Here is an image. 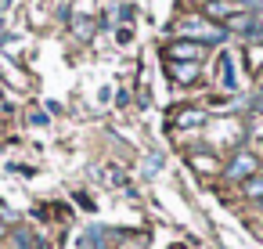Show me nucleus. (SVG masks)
<instances>
[{
    "label": "nucleus",
    "instance_id": "f257e3e1",
    "mask_svg": "<svg viewBox=\"0 0 263 249\" xmlns=\"http://www.w3.org/2000/svg\"><path fill=\"white\" fill-rule=\"evenodd\" d=\"M249 173H256V155H249V152L234 155V163L227 166V177H231V181H241V177H249Z\"/></svg>",
    "mask_w": 263,
    "mask_h": 249
},
{
    "label": "nucleus",
    "instance_id": "f03ea898",
    "mask_svg": "<svg viewBox=\"0 0 263 249\" xmlns=\"http://www.w3.org/2000/svg\"><path fill=\"white\" fill-rule=\"evenodd\" d=\"M180 33H184V37H187V33H195V37H202V40H213V44H216V40H223V33H220V29H209V26H198V22H184V26H180Z\"/></svg>",
    "mask_w": 263,
    "mask_h": 249
},
{
    "label": "nucleus",
    "instance_id": "7ed1b4c3",
    "mask_svg": "<svg viewBox=\"0 0 263 249\" xmlns=\"http://www.w3.org/2000/svg\"><path fill=\"white\" fill-rule=\"evenodd\" d=\"M198 76V65L195 62H184V65H173V80H180V83H191Z\"/></svg>",
    "mask_w": 263,
    "mask_h": 249
},
{
    "label": "nucleus",
    "instance_id": "20e7f679",
    "mask_svg": "<svg viewBox=\"0 0 263 249\" xmlns=\"http://www.w3.org/2000/svg\"><path fill=\"white\" fill-rule=\"evenodd\" d=\"M245 195H252V199H263V177H252V181H245Z\"/></svg>",
    "mask_w": 263,
    "mask_h": 249
},
{
    "label": "nucleus",
    "instance_id": "39448f33",
    "mask_svg": "<svg viewBox=\"0 0 263 249\" xmlns=\"http://www.w3.org/2000/svg\"><path fill=\"white\" fill-rule=\"evenodd\" d=\"M202 119H205L202 112H180V116H177V123H180V127H195V123H202Z\"/></svg>",
    "mask_w": 263,
    "mask_h": 249
},
{
    "label": "nucleus",
    "instance_id": "423d86ee",
    "mask_svg": "<svg viewBox=\"0 0 263 249\" xmlns=\"http://www.w3.org/2000/svg\"><path fill=\"white\" fill-rule=\"evenodd\" d=\"M191 166H195V170H205V173L216 170V163H213L209 155H191Z\"/></svg>",
    "mask_w": 263,
    "mask_h": 249
},
{
    "label": "nucleus",
    "instance_id": "0eeeda50",
    "mask_svg": "<svg viewBox=\"0 0 263 249\" xmlns=\"http://www.w3.org/2000/svg\"><path fill=\"white\" fill-rule=\"evenodd\" d=\"M173 55H177V58H195L198 51H195V44H177V47H173Z\"/></svg>",
    "mask_w": 263,
    "mask_h": 249
},
{
    "label": "nucleus",
    "instance_id": "6e6552de",
    "mask_svg": "<svg viewBox=\"0 0 263 249\" xmlns=\"http://www.w3.org/2000/svg\"><path fill=\"white\" fill-rule=\"evenodd\" d=\"M249 4H256V8H263V0H249Z\"/></svg>",
    "mask_w": 263,
    "mask_h": 249
},
{
    "label": "nucleus",
    "instance_id": "1a4fd4ad",
    "mask_svg": "<svg viewBox=\"0 0 263 249\" xmlns=\"http://www.w3.org/2000/svg\"><path fill=\"white\" fill-rule=\"evenodd\" d=\"M259 105H263V94H259Z\"/></svg>",
    "mask_w": 263,
    "mask_h": 249
}]
</instances>
